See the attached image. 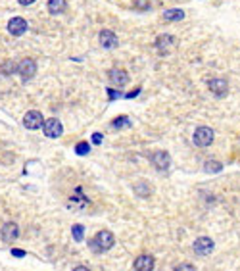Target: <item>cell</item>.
Segmentation results:
<instances>
[{"instance_id":"ac0fdd59","label":"cell","mask_w":240,"mask_h":271,"mask_svg":"<svg viewBox=\"0 0 240 271\" xmlns=\"http://www.w3.org/2000/svg\"><path fill=\"white\" fill-rule=\"evenodd\" d=\"M0 71H2L4 75L17 73V64H16V62H12V60H6V62L2 64V67H0Z\"/></svg>"},{"instance_id":"44dd1931","label":"cell","mask_w":240,"mask_h":271,"mask_svg":"<svg viewBox=\"0 0 240 271\" xmlns=\"http://www.w3.org/2000/svg\"><path fill=\"white\" fill-rule=\"evenodd\" d=\"M71 233H73V239H75L77 242H81V240L85 239V235H83V233H85L83 225H73V227H71Z\"/></svg>"},{"instance_id":"5b68a950","label":"cell","mask_w":240,"mask_h":271,"mask_svg":"<svg viewBox=\"0 0 240 271\" xmlns=\"http://www.w3.org/2000/svg\"><path fill=\"white\" fill-rule=\"evenodd\" d=\"M17 73L27 81V79H31L35 73H37V64H35V60H31V58H25V60H21L19 64H17Z\"/></svg>"},{"instance_id":"6da1fadb","label":"cell","mask_w":240,"mask_h":271,"mask_svg":"<svg viewBox=\"0 0 240 271\" xmlns=\"http://www.w3.org/2000/svg\"><path fill=\"white\" fill-rule=\"evenodd\" d=\"M113 242H115V239H113V235L110 231H100L91 240V246H93L95 252H104V250H110L113 246Z\"/></svg>"},{"instance_id":"484cf974","label":"cell","mask_w":240,"mask_h":271,"mask_svg":"<svg viewBox=\"0 0 240 271\" xmlns=\"http://www.w3.org/2000/svg\"><path fill=\"white\" fill-rule=\"evenodd\" d=\"M12 256H14V258H23V256H25V252H23V250L14 248V250H12Z\"/></svg>"},{"instance_id":"7402d4cb","label":"cell","mask_w":240,"mask_h":271,"mask_svg":"<svg viewBox=\"0 0 240 271\" xmlns=\"http://www.w3.org/2000/svg\"><path fill=\"white\" fill-rule=\"evenodd\" d=\"M75 152H77V156H87V154L91 152L89 143H79V144L75 146Z\"/></svg>"},{"instance_id":"8992f818","label":"cell","mask_w":240,"mask_h":271,"mask_svg":"<svg viewBox=\"0 0 240 271\" xmlns=\"http://www.w3.org/2000/svg\"><path fill=\"white\" fill-rule=\"evenodd\" d=\"M0 237H2V240H4L6 244H12V242L17 240V237H19V227H17L14 221H10V223H6V225L2 227Z\"/></svg>"},{"instance_id":"d4e9b609","label":"cell","mask_w":240,"mask_h":271,"mask_svg":"<svg viewBox=\"0 0 240 271\" xmlns=\"http://www.w3.org/2000/svg\"><path fill=\"white\" fill-rule=\"evenodd\" d=\"M108 95H110V100H115V98L121 96V93L119 91H113V89H108Z\"/></svg>"},{"instance_id":"52a82bcc","label":"cell","mask_w":240,"mask_h":271,"mask_svg":"<svg viewBox=\"0 0 240 271\" xmlns=\"http://www.w3.org/2000/svg\"><path fill=\"white\" fill-rule=\"evenodd\" d=\"M211 250H213V240L209 237H200L194 240V252L198 256H208L211 254Z\"/></svg>"},{"instance_id":"e0dca14e","label":"cell","mask_w":240,"mask_h":271,"mask_svg":"<svg viewBox=\"0 0 240 271\" xmlns=\"http://www.w3.org/2000/svg\"><path fill=\"white\" fill-rule=\"evenodd\" d=\"M185 17V12L179 10V8H173V10H165L163 12V19L165 21H181Z\"/></svg>"},{"instance_id":"f1b7e54d","label":"cell","mask_w":240,"mask_h":271,"mask_svg":"<svg viewBox=\"0 0 240 271\" xmlns=\"http://www.w3.org/2000/svg\"><path fill=\"white\" fill-rule=\"evenodd\" d=\"M175 270H177V271H183V270L192 271V270H194V266H187V264H185V266H179V268H175Z\"/></svg>"},{"instance_id":"83f0119b","label":"cell","mask_w":240,"mask_h":271,"mask_svg":"<svg viewBox=\"0 0 240 271\" xmlns=\"http://www.w3.org/2000/svg\"><path fill=\"white\" fill-rule=\"evenodd\" d=\"M139 93H141V89H137V91H131V93H127L125 96H127V98H135V96H137Z\"/></svg>"},{"instance_id":"d6986e66","label":"cell","mask_w":240,"mask_h":271,"mask_svg":"<svg viewBox=\"0 0 240 271\" xmlns=\"http://www.w3.org/2000/svg\"><path fill=\"white\" fill-rule=\"evenodd\" d=\"M112 125H113V129H123V127H127V125H131V119H129L127 115H121V117H115V119L112 121Z\"/></svg>"},{"instance_id":"9c48e42d","label":"cell","mask_w":240,"mask_h":271,"mask_svg":"<svg viewBox=\"0 0 240 271\" xmlns=\"http://www.w3.org/2000/svg\"><path fill=\"white\" fill-rule=\"evenodd\" d=\"M108 79H110V83H112V85L123 87V85H127V81H129V73H127L125 69L113 67V69H110V73H108Z\"/></svg>"},{"instance_id":"ba28073f","label":"cell","mask_w":240,"mask_h":271,"mask_svg":"<svg viewBox=\"0 0 240 271\" xmlns=\"http://www.w3.org/2000/svg\"><path fill=\"white\" fill-rule=\"evenodd\" d=\"M175 47H177V39L171 37V35H161V37H158V41H156V48H158L161 54H167V52L173 50Z\"/></svg>"},{"instance_id":"603a6c76","label":"cell","mask_w":240,"mask_h":271,"mask_svg":"<svg viewBox=\"0 0 240 271\" xmlns=\"http://www.w3.org/2000/svg\"><path fill=\"white\" fill-rule=\"evenodd\" d=\"M135 192H137V194H141V196H148L152 191H150V185H146V183H139V185L135 187Z\"/></svg>"},{"instance_id":"9a60e30c","label":"cell","mask_w":240,"mask_h":271,"mask_svg":"<svg viewBox=\"0 0 240 271\" xmlns=\"http://www.w3.org/2000/svg\"><path fill=\"white\" fill-rule=\"evenodd\" d=\"M133 268H135L137 271H150V270H154V258H152V256H148V254H143V256H139V258L135 260Z\"/></svg>"},{"instance_id":"7a4b0ae2","label":"cell","mask_w":240,"mask_h":271,"mask_svg":"<svg viewBox=\"0 0 240 271\" xmlns=\"http://www.w3.org/2000/svg\"><path fill=\"white\" fill-rule=\"evenodd\" d=\"M194 144L196 146H200V148H206V146H209L211 143H213V131L209 129V127H198L196 131H194Z\"/></svg>"},{"instance_id":"277c9868","label":"cell","mask_w":240,"mask_h":271,"mask_svg":"<svg viewBox=\"0 0 240 271\" xmlns=\"http://www.w3.org/2000/svg\"><path fill=\"white\" fill-rule=\"evenodd\" d=\"M43 131H45V135L50 137V139H58V137H62L64 127H62V123H60L56 117H50V119H45Z\"/></svg>"},{"instance_id":"2e32d148","label":"cell","mask_w":240,"mask_h":271,"mask_svg":"<svg viewBox=\"0 0 240 271\" xmlns=\"http://www.w3.org/2000/svg\"><path fill=\"white\" fill-rule=\"evenodd\" d=\"M65 8H67V2H65V0H48V12H50L52 16L62 14Z\"/></svg>"},{"instance_id":"8fae6325","label":"cell","mask_w":240,"mask_h":271,"mask_svg":"<svg viewBox=\"0 0 240 271\" xmlns=\"http://www.w3.org/2000/svg\"><path fill=\"white\" fill-rule=\"evenodd\" d=\"M89 202H91V200L83 194V189H81V187H77V189H75V192H73V194H71V198H69V206H71V208H77V210L87 208V206H89Z\"/></svg>"},{"instance_id":"ffe728a7","label":"cell","mask_w":240,"mask_h":271,"mask_svg":"<svg viewBox=\"0 0 240 271\" xmlns=\"http://www.w3.org/2000/svg\"><path fill=\"white\" fill-rule=\"evenodd\" d=\"M221 162H215V160H209V162L204 163V169L208 171V173H217V171H221Z\"/></svg>"},{"instance_id":"4fadbf2b","label":"cell","mask_w":240,"mask_h":271,"mask_svg":"<svg viewBox=\"0 0 240 271\" xmlns=\"http://www.w3.org/2000/svg\"><path fill=\"white\" fill-rule=\"evenodd\" d=\"M152 163H154V167L158 171H167L169 169V163H171V158H169L167 152H156L152 156Z\"/></svg>"},{"instance_id":"7c38bea8","label":"cell","mask_w":240,"mask_h":271,"mask_svg":"<svg viewBox=\"0 0 240 271\" xmlns=\"http://www.w3.org/2000/svg\"><path fill=\"white\" fill-rule=\"evenodd\" d=\"M8 31H10L14 37H19V35H23V33L27 31V21H25L23 17H12V19L8 21Z\"/></svg>"},{"instance_id":"f546056e","label":"cell","mask_w":240,"mask_h":271,"mask_svg":"<svg viewBox=\"0 0 240 271\" xmlns=\"http://www.w3.org/2000/svg\"><path fill=\"white\" fill-rule=\"evenodd\" d=\"M17 2H19L21 6H31V4L35 2V0H17Z\"/></svg>"},{"instance_id":"30bf717a","label":"cell","mask_w":240,"mask_h":271,"mask_svg":"<svg viewBox=\"0 0 240 271\" xmlns=\"http://www.w3.org/2000/svg\"><path fill=\"white\" fill-rule=\"evenodd\" d=\"M98 41H100V45H102L104 48H108V50L115 48V47H117V43H119V41H117V37H115V33H113V31H110V29L100 31Z\"/></svg>"},{"instance_id":"5bb4252c","label":"cell","mask_w":240,"mask_h":271,"mask_svg":"<svg viewBox=\"0 0 240 271\" xmlns=\"http://www.w3.org/2000/svg\"><path fill=\"white\" fill-rule=\"evenodd\" d=\"M208 87H209V91H211L213 95H217V96H225V95H227V91H229L227 81H225V79H221V77L211 79V81L208 83Z\"/></svg>"},{"instance_id":"4316f807","label":"cell","mask_w":240,"mask_h":271,"mask_svg":"<svg viewBox=\"0 0 240 271\" xmlns=\"http://www.w3.org/2000/svg\"><path fill=\"white\" fill-rule=\"evenodd\" d=\"M102 141H104V137H102L100 133H95V135H93V143H95V144H100Z\"/></svg>"},{"instance_id":"3957f363","label":"cell","mask_w":240,"mask_h":271,"mask_svg":"<svg viewBox=\"0 0 240 271\" xmlns=\"http://www.w3.org/2000/svg\"><path fill=\"white\" fill-rule=\"evenodd\" d=\"M23 125H25L27 129H31V131L41 129V127L45 125V117H43V113H41V112L31 110V112H27V113H25V117H23Z\"/></svg>"},{"instance_id":"cb8c5ba5","label":"cell","mask_w":240,"mask_h":271,"mask_svg":"<svg viewBox=\"0 0 240 271\" xmlns=\"http://www.w3.org/2000/svg\"><path fill=\"white\" fill-rule=\"evenodd\" d=\"M135 8H139V10H148V8H150V0H137V2H135Z\"/></svg>"}]
</instances>
